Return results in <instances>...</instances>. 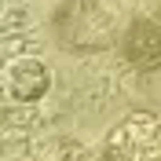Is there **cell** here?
Masks as SVG:
<instances>
[{"label": "cell", "instance_id": "7a4b0ae2", "mask_svg": "<svg viewBox=\"0 0 161 161\" xmlns=\"http://www.w3.org/2000/svg\"><path fill=\"white\" fill-rule=\"evenodd\" d=\"M51 88V73L48 66L33 55H22V59H11L4 66V95L11 103H37L44 92Z\"/></svg>", "mask_w": 161, "mask_h": 161}, {"label": "cell", "instance_id": "3957f363", "mask_svg": "<svg viewBox=\"0 0 161 161\" xmlns=\"http://www.w3.org/2000/svg\"><path fill=\"white\" fill-rule=\"evenodd\" d=\"M125 55L139 70H158L161 66V26L147 19L132 22V30L125 33Z\"/></svg>", "mask_w": 161, "mask_h": 161}, {"label": "cell", "instance_id": "6da1fadb", "mask_svg": "<svg viewBox=\"0 0 161 161\" xmlns=\"http://www.w3.org/2000/svg\"><path fill=\"white\" fill-rule=\"evenodd\" d=\"M110 154L121 161H161V117L132 114L110 132Z\"/></svg>", "mask_w": 161, "mask_h": 161}, {"label": "cell", "instance_id": "277c9868", "mask_svg": "<svg viewBox=\"0 0 161 161\" xmlns=\"http://www.w3.org/2000/svg\"><path fill=\"white\" fill-rule=\"evenodd\" d=\"M51 161H92V158H88V150H84V147H77V143H66L62 150L51 154Z\"/></svg>", "mask_w": 161, "mask_h": 161}]
</instances>
